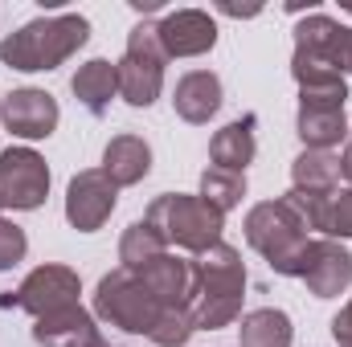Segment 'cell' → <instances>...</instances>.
I'll return each mask as SVG.
<instances>
[{"label": "cell", "instance_id": "cell-5", "mask_svg": "<svg viewBox=\"0 0 352 347\" xmlns=\"http://www.w3.org/2000/svg\"><path fill=\"white\" fill-rule=\"evenodd\" d=\"M246 241L250 250H258L266 265L283 278H299V265L307 254V225L299 221L295 208H287L283 200H263L246 213Z\"/></svg>", "mask_w": 352, "mask_h": 347}, {"label": "cell", "instance_id": "cell-12", "mask_svg": "<svg viewBox=\"0 0 352 347\" xmlns=\"http://www.w3.org/2000/svg\"><path fill=\"white\" fill-rule=\"evenodd\" d=\"M140 282L168 307V311H192V294H197V265L188 258H176V254H160L148 265L135 270Z\"/></svg>", "mask_w": 352, "mask_h": 347}, {"label": "cell", "instance_id": "cell-25", "mask_svg": "<svg viewBox=\"0 0 352 347\" xmlns=\"http://www.w3.org/2000/svg\"><path fill=\"white\" fill-rule=\"evenodd\" d=\"M25 254H29V237H25V229L0 217V270H12L16 261H25Z\"/></svg>", "mask_w": 352, "mask_h": 347}, {"label": "cell", "instance_id": "cell-8", "mask_svg": "<svg viewBox=\"0 0 352 347\" xmlns=\"http://www.w3.org/2000/svg\"><path fill=\"white\" fill-rule=\"evenodd\" d=\"M50 196V168L33 147L0 152V208H41Z\"/></svg>", "mask_w": 352, "mask_h": 347}, {"label": "cell", "instance_id": "cell-13", "mask_svg": "<svg viewBox=\"0 0 352 347\" xmlns=\"http://www.w3.org/2000/svg\"><path fill=\"white\" fill-rule=\"evenodd\" d=\"M160 45L168 58H201L217 45V25L201 8H176L160 21Z\"/></svg>", "mask_w": 352, "mask_h": 347}, {"label": "cell", "instance_id": "cell-9", "mask_svg": "<svg viewBox=\"0 0 352 347\" xmlns=\"http://www.w3.org/2000/svg\"><path fill=\"white\" fill-rule=\"evenodd\" d=\"M115 200H119V188L107 180V172L102 168H87L66 188V221L78 233H94V229H102L111 221Z\"/></svg>", "mask_w": 352, "mask_h": 347}, {"label": "cell", "instance_id": "cell-21", "mask_svg": "<svg viewBox=\"0 0 352 347\" xmlns=\"http://www.w3.org/2000/svg\"><path fill=\"white\" fill-rule=\"evenodd\" d=\"M238 339H242V347H291L295 327H291L287 311L263 307V311H250V315L242 319Z\"/></svg>", "mask_w": 352, "mask_h": 347}, {"label": "cell", "instance_id": "cell-22", "mask_svg": "<svg viewBox=\"0 0 352 347\" xmlns=\"http://www.w3.org/2000/svg\"><path fill=\"white\" fill-rule=\"evenodd\" d=\"M246 196V172H226V168H205L201 172V200L213 204L217 213L238 208Z\"/></svg>", "mask_w": 352, "mask_h": 347}, {"label": "cell", "instance_id": "cell-17", "mask_svg": "<svg viewBox=\"0 0 352 347\" xmlns=\"http://www.w3.org/2000/svg\"><path fill=\"white\" fill-rule=\"evenodd\" d=\"M74 98L87 106L90 115H107L111 98L119 94V66L107 58H90L87 66H78V74L70 78Z\"/></svg>", "mask_w": 352, "mask_h": 347}, {"label": "cell", "instance_id": "cell-10", "mask_svg": "<svg viewBox=\"0 0 352 347\" xmlns=\"http://www.w3.org/2000/svg\"><path fill=\"white\" fill-rule=\"evenodd\" d=\"M0 119H4V127L16 139H50L58 131L62 110H58L54 94H45V90H37V86H21V90L4 94Z\"/></svg>", "mask_w": 352, "mask_h": 347}, {"label": "cell", "instance_id": "cell-24", "mask_svg": "<svg viewBox=\"0 0 352 347\" xmlns=\"http://www.w3.org/2000/svg\"><path fill=\"white\" fill-rule=\"evenodd\" d=\"M316 229L328 233L332 241H336V237H352V184L349 188H336V192L324 200V208H320V217H316Z\"/></svg>", "mask_w": 352, "mask_h": 347}, {"label": "cell", "instance_id": "cell-18", "mask_svg": "<svg viewBox=\"0 0 352 347\" xmlns=\"http://www.w3.org/2000/svg\"><path fill=\"white\" fill-rule=\"evenodd\" d=\"M295 131L307 143V152H332L340 139H349L344 106H299Z\"/></svg>", "mask_w": 352, "mask_h": 347}, {"label": "cell", "instance_id": "cell-7", "mask_svg": "<svg viewBox=\"0 0 352 347\" xmlns=\"http://www.w3.org/2000/svg\"><path fill=\"white\" fill-rule=\"evenodd\" d=\"M78 294H82V282L70 265H58V261H45L37 270H29V278L12 290V294H0V311H29L33 319H50L58 311H70L78 307Z\"/></svg>", "mask_w": 352, "mask_h": 347}, {"label": "cell", "instance_id": "cell-2", "mask_svg": "<svg viewBox=\"0 0 352 347\" xmlns=\"http://www.w3.org/2000/svg\"><path fill=\"white\" fill-rule=\"evenodd\" d=\"M197 265V294H192V323L197 331H221L242 315L246 298V265L242 254L226 241L205 250Z\"/></svg>", "mask_w": 352, "mask_h": 347}, {"label": "cell", "instance_id": "cell-11", "mask_svg": "<svg viewBox=\"0 0 352 347\" xmlns=\"http://www.w3.org/2000/svg\"><path fill=\"white\" fill-rule=\"evenodd\" d=\"M299 278L307 282V290H311L316 298H336L340 290L352 286V254L340 246V241H332V237L307 241Z\"/></svg>", "mask_w": 352, "mask_h": 347}, {"label": "cell", "instance_id": "cell-3", "mask_svg": "<svg viewBox=\"0 0 352 347\" xmlns=\"http://www.w3.org/2000/svg\"><path fill=\"white\" fill-rule=\"evenodd\" d=\"M94 315L111 327H119L123 335H156V327L164 323L168 307L140 282L135 270H111L98 278L94 286Z\"/></svg>", "mask_w": 352, "mask_h": 347}, {"label": "cell", "instance_id": "cell-15", "mask_svg": "<svg viewBox=\"0 0 352 347\" xmlns=\"http://www.w3.org/2000/svg\"><path fill=\"white\" fill-rule=\"evenodd\" d=\"M102 172L115 188H127V184H140L144 176L152 172V147L140 139V135H115L107 147H102Z\"/></svg>", "mask_w": 352, "mask_h": 347}, {"label": "cell", "instance_id": "cell-20", "mask_svg": "<svg viewBox=\"0 0 352 347\" xmlns=\"http://www.w3.org/2000/svg\"><path fill=\"white\" fill-rule=\"evenodd\" d=\"M90 331H98V327H94V315H90L82 302L33 323V339L41 347H78Z\"/></svg>", "mask_w": 352, "mask_h": 347}, {"label": "cell", "instance_id": "cell-14", "mask_svg": "<svg viewBox=\"0 0 352 347\" xmlns=\"http://www.w3.org/2000/svg\"><path fill=\"white\" fill-rule=\"evenodd\" d=\"M173 106L176 115L192 127L209 123L217 110H221V78L209 74V70H192L176 82V94H173Z\"/></svg>", "mask_w": 352, "mask_h": 347}, {"label": "cell", "instance_id": "cell-27", "mask_svg": "<svg viewBox=\"0 0 352 347\" xmlns=\"http://www.w3.org/2000/svg\"><path fill=\"white\" fill-rule=\"evenodd\" d=\"M332 62H336V70H340V74H352V29H340V41H336Z\"/></svg>", "mask_w": 352, "mask_h": 347}, {"label": "cell", "instance_id": "cell-6", "mask_svg": "<svg viewBox=\"0 0 352 347\" xmlns=\"http://www.w3.org/2000/svg\"><path fill=\"white\" fill-rule=\"evenodd\" d=\"M119 66V94L127 106H152L164 90V66H168V53L160 45V25L156 21H144L127 33V53Z\"/></svg>", "mask_w": 352, "mask_h": 347}, {"label": "cell", "instance_id": "cell-16", "mask_svg": "<svg viewBox=\"0 0 352 347\" xmlns=\"http://www.w3.org/2000/svg\"><path fill=\"white\" fill-rule=\"evenodd\" d=\"M254 115H242L234 123H226L213 139H209V160L213 168H226V172H246V164H254Z\"/></svg>", "mask_w": 352, "mask_h": 347}, {"label": "cell", "instance_id": "cell-19", "mask_svg": "<svg viewBox=\"0 0 352 347\" xmlns=\"http://www.w3.org/2000/svg\"><path fill=\"white\" fill-rule=\"evenodd\" d=\"M340 176H344V164L336 152H303L291 164V188L311 196H332L340 188Z\"/></svg>", "mask_w": 352, "mask_h": 347}, {"label": "cell", "instance_id": "cell-28", "mask_svg": "<svg viewBox=\"0 0 352 347\" xmlns=\"http://www.w3.org/2000/svg\"><path fill=\"white\" fill-rule=\"evenodd\" d=\"M340 164H344V180L352 184V131H349V152L340 156Z\"/></svg>", "mask_w": 352, "mask_h": 347}, {"label": "cell", "instance_id": "cell-1", "mask_svg": "<svg viewBox=\"0 0 352 347\" xmlns=\"http://www.w3.org/2000/svg\"><path fill=\"white\" fill-rule=\"evenodd\" d=\"M87 41H90L87 16H78V12L37 16V21L21 25L16 33H8L0 41V62L8 70H21V74H41V70H58Z\"/></svg>", "mask_w": 352, "mask_h": 347}, {"label": "cell", "instance_id": "cell-23", "mask_svg": "<svg viewBox=\"0 0 352 347\" xmlns=\"http://www.w3.org/2000/svg\"><path fill=\"white\" fill-rule=\"evenodd\" d=\"M160 254H168V246H164V237H160L148 221L127 225V233H123V241H119V261H123V270H140V265H148V261L160 258Z\"/></svg>", "mask_w": 352, "mask_h": 347}, {"label": "cell", "instance_id": "cell-29", "mask_svg": "<svg viewBox=\"0 0 352 347\" xmlns=\"http://www.w3.org/2000/svg\"><path fill=\"white\" fill-rule=\"evenodd\" d=\"M78 347H111V344L102 339V331H90V335H87V339H82Z\"/></svg>", "mask_w": 352, "mask_h": 347}, {"label": "cell", "instance_id": "cell-26", "mask_svg": "<svg viewBox=\"0 0 352 347\" xmlns=\"http://www.w3.org/2000/svg\"><path fill=\"white\" fill-rule=\"evenodd\" d=\"M332 339L340 347H352V298H349V307L332 319Z\"/></svg>", "mask_w": 352, "mask_h": 347}, {"label": "cell", "instance_id": "cell-4", "mask_svg": "<svg viewBox=\"0 0 352 347\" xmlns=\"http://www.w3.org/2000/svg\"><path fill=\"white\" fill-rule=\"evenodd\" d=\"M144 221L164 237V246L188 250V254H205L221 241L226 229V213H217L213 204H205L201 196H184V192H164L148 204Z\"/></svg>", "mask_w": 352, "mask_h": 347}]
</instances>
